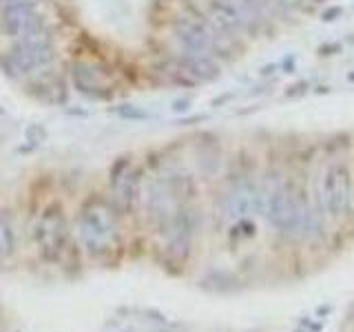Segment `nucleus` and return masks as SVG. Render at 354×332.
<instances>
[{"label": "nucleus", "mask_w": 354, "mask_h": 332, "mask_svg": "<svg viewBox=\"0 0 354 332\" xmlns=\"http://www.w3.org/2000/svg\"><path fill=\"white\" fill-rule=\"evenodd\" d=\"M261 206L270 224L292 237H308L317 228V217L308 199L286 180H277L266 188L261 193Z\"/></svg>", "instance_id": "obj_1"}, {"label": "nucleus", "mask_w": 354, "mask_h": 332, "mask_svg": "<svg viewBox=\"0 0 354 332\" xmlns=\"http://www.w3.org/2000/svg\"><path fill=\"white\" fill-rule=\"evenodd\" d=\"M113 202H106L102 197L86 199V204L77 217V235L84 250L93 259H102L118 248L120 228H118V213Z\"/></svg>", "instance_id": "obj_2"}, {"label": "nucleus", "mask_w": 354, "mask_h": 332, "mask_svg": "<svg viewBox=\"0 0 354 332\" xmlns=\"http://www.w3.org/2000/svg\"><path fill=\"white\" fill-rule=\"evenodd\" d=\"M55 58V44L49 27H42L11 42L9 51L3 55V69L11 77H25L47 69Z\"/></svg>", "instance_id": "obj_3"}, {"label": "nucleus", "mask_w": 354, "mask_h": 332, "mask_svg": "<svg viewBox=\"0 0 354 332\" xmlns=\"http://www.w3.org/2000/svg\"><path fill=\"white\" fill-rule=\"evenodd\" d=\"M175 38L180 42L182 53L199 55V58L217 60L224 53V31L213 20H202L195 16H182L175 22Z\"/></svg>", "instance_id": "obj_4"}, {"label": "nucleus", "mask_w": 354, "mask_h": 332, "mask_svg": "<svg viewBox=\"0 0 354 332\" xmlns=\"http://www.w3.org/2000/svg\"><path fill=\"white\" fill-rule=\"evenodd\" d=\"M33 239H36L38 252L44 261H60L66 252V243H69V228H66L64 213L58 204L42 210L36 226H33Z\"/></svg>", "instance_id": "obj_5"}, {"label": "nucleus", "mask_w": 354, "mask_h": 332, "mask_svg": "<svg viewBox=\"0 0 354 332\" xmlns=\"http://www.w3.org/2000/svg\"><path fill=\"white\" fill-rule=\"evenodd\" d=\"M319 202L326 215L341 219L350 213L352 191H350V171L343 162H332L326 166L319 180Z\"/></svg>", "instance_id": "obj_6"}, {"label": "nucleus", "mask_w": 354, "mask_h": 332, "mask_svg": "<svg viewBox=\"0 0 354 332\" xmlns=\"http://www.w3.org/2000/svg\"><path fill=\"white\" fill-rule=\"evenodd\" d=\"M261 202V191L250 180L232 182L221 195V215L228 221H243Z\"/></svg>", "instance_id": "obj_7"}, {"label": "nucleus", "mask_w": 354, "mask_h": 332, "mask_svg": "<svg viewBox=\"0 0 354 332\" xmlns=\"http://www.w3.org/2000/svg\"><path fill=\"white\" fill-rule=\"evenodd\" d=\"M140 197V173L129 160H120L111 171V199L122 213H129Z\"/></svg>", "instance_id": "obj_8"}, {"label": "nucleus", "mask_w": 354, "mask_h": 332, "mask_svg": "<svg viewBox=\"0 0 354 332\" xmlns=\"http://www.w3.org/2000/svg\"><path fill=\"white\" fill-rule=\"evenodd\" d=\"M0 25L11 40L47 27V20L38 11V5H16L0 9Z\"/></svg>", "instance_id": "obj_9"}, {"label": "nucleus", "mask_w": 354, "mask_h": 332, "mask_svg": "<svg viewBox=\"0 0 354 332\" xmlns=\"http://www.w3.org/2000/svg\"><path fill=\"white\" fill-rule=\"evenodd\" d=\"M71 80L73 86L80 93L88 95V98H102L106 95V80L102 77L93 64L88 62H73L71 64Z\"/></svg>", "instance_id": "obj_10"}, {"label": "nucleus", "mask_w": 354, "mask_h": 332, "mask_svg": "<svg viewBox=\"0 0 354 332\" xmlns=\"http://www.w3.org/2000/svg\"><path fill=\"white\" fill-rule=\"evenodd\" d=\"M16 248V232L9 210H0V261L7 259Z\"/></svg>", "instance_id": "obj_11"}, {"label": "nucleus", "mask_w": 354, "mask_h": 332, "mask_svg": "<svg viewBox=\"0 0 354 332\" xmlns=\"http://www.w3.org/2000/svg\"><path fill=\"white\" fill-rule=\"evenodd\" d=\"M268 5H272L274 9H281V11H290L292 7H297V0H266Z\"/></svg>", "instance_id": "obj_12"}]
</instances>
